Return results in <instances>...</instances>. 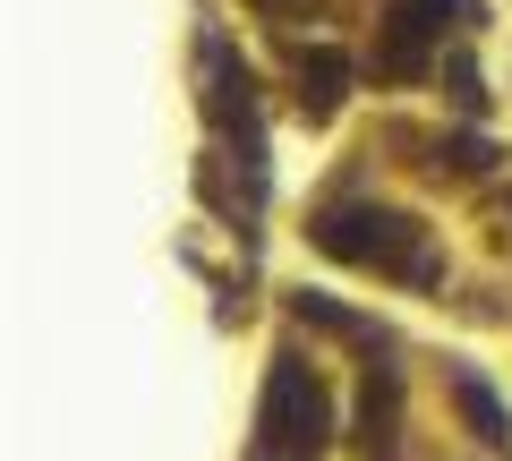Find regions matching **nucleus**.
I'll use <instances>...</instances> for the list:
<instances>
[{
	"mask_svg": "<svg viewBox=\"0 0 512 461\" xmlns=\"http://www.w3.org/2000/svg\"><path fill=\"white\" fill-rule=\"evenodd\" d=\"M265 453L282 461H316L333 436V410H325V385H316L299 359H274V385H265Z\"/></svg>",
	"mask_w": 512,
	"mask_h": 461,
	"instance_id": "f03ea898",
	"label": "nucleus"
},
{
	"mask_svg": "<svg viewBox=\"0 0 512 461\" xmlns=\"http://www.w3.org/2000/svg\"><path fill=\"white\" fill-rule=\"evenodd\" d=\"M342 86H350V60L342 52H308V60H299V94H308L316 111L342 103Z\"/></svg>",
	"mask_w": 512,
	"mask_h": 461,
	"instance_id": "20e7f679",
	"label": "nucleus"
},
{
	"mask_svg": "<svg viewBox=\"0 0 512 461\" xmlns=\"http://www.w3.org/2000/svg\"><path fill=\"white\" fill-rule=\"evenodd\" d=\"M256 9H291V0H256Z\"/></svg>",
	"mask_w": 512,
	"mask_h": 461,
	"instance_id": "423d86ee",
	"label": "nucleus"
},
{
	"mask_svg": "<svg viewBox=\"0 0 512 461\" xmlns=\"http://www.w3.org/2000/svg\"><path fill=\"white\" fill-rule=\"evenodd\" d=\"M444 163H453V171H487V146H478V137H461V146H444Z\"/></svg>",
	"mask_w": 512,
	"mask_h": 461,
	"instance_id": "39448f33",
	"label": "nucleus"
},
{
	"mask_svg": "<svg viewBox=\"0 0 512 461\" xmlns=\"http://www.w3.org/2000/svg\"><path fill=\"white\" fill-rule=\"evenodd\" d=\"M453 402H461V419H470V436H478V444H512V419H504V402H495V393L478 385L470 368L453 376Z\"/></svg>",
	"mask_w": 512,
	"mask_h": 461,
	"instance_id": "7ed1b4c3",
	"label": "nucleus"
},
{
	"mask_svg": "<svg viewBox=\"0 0 512 461\" xmlns=\"http://www.w3.org/2000/svg\"><path fill=\"white\" fill-rule=\"evenodd\" d=\"M316 240L333 248L342 265H393V274H436V265L419 257V222L410 214H384V205H333L325 222H316Z\"/></svg>",
	"mask_w": 512,
	"mask_h": 461,
	"instance_id": "f257e3e1",
	"label": "nucleus"
}]
</instances>
